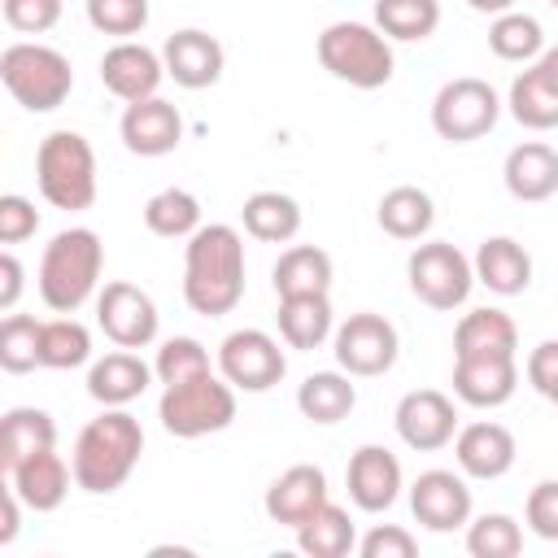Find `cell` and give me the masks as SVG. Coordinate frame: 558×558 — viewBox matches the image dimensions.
Here are the masks:
<instances>
[{
  "instance_id": "1",
  "label": "cell",
  "mask_w": 558,
  "mask_h": 558,
  "mask_svg": "<svg viewBox=\"0 0 558 558\" xmlns=\"http://www.w3.org/2000/svg\"><path fill=\"white\" fill-rule=\"evenodd\" d=\"M183 301L201 318H222L244 301V235L231 222H205L187 235Z\"/></svg>"
},
{
  "instance_id": "2",
  "label": "cell",
  "mask_w": 558,
  "mask_h": 558,
  "mask_svg": "<svg viewBox=\"0 0 558 558\" xmlns=\"http://www.w3.org/2000/svg\"><path fill=\"white\" fill-rule=\"evenodd\" d=\"M144 453V427L126 405H105V414H96L92 423H83L70 466H74V484L92 497H109L118 493L131 471L140 466Z\"/></svg>"
},
{
  "instance_id": "3",
  "label": "cell",
  "mask_w": 558,
  "mask_h": 558,
  "mask_svg": "<svg viewBox=\"0 0 558 558\" xmlns=\"http://www.w3.org/2000/svg\"><path fill=\"white\" fill-rule=\"evenodd\" d=\"M100 270H105V244L92 227H65L44 244L39 257V301L52 314H74L100 292Z\"/></svg>"
},
{
  "instance_id": "4",
  "label": "cell",
  "mask_w": 558,
  "mask_h": 558,
  "mask_svg": "<svg viewBox=\"0 0 558 558\" xmlns=\"http://www.w3.org/2000/svg\"><path fill=\"white\" fill-rule=\"evenodd\" d=\"M0 83L26 113H52L74 92V65L61 48L39 39H13L0 52Z\"/></svg>"
},
{
  "instance_id": "5",
  "label": "cell",
  "mask_w": 558,
  "mask_h": 558,
  "mask_svg": "<svg viewBox=\"0 0 558 558\" xmlns=\"http://www.w3.org/2000/svg\"><path fill=\"white\" fill-rule=\"evenodd\" d=\"M314 52L331 78H340L357 92L384 87L392 78V65H397L392 39L375 22H331V26H323Z\"/></svg>"
},
{
  "instance_id": "6",
  "label": "cell",
  "mask_w": 558,
  "mask_h": 558,
  "mask_svg": "<svg viewBox=\"0 0 558 558\" xmlns=\"http://www.w3.org/2000/svg\"><path fill=\"white\" fill-rule=\"evenodd\" d=\"M35 183L52 209L78 214L96 205V153L78 131H48L35 148Z\"/></svg>"
},
{
  "instance_id": "7",
  "label": "cell",
  "mask_w": 558,
  "mask_h": 558,
  "mask_svg": "<svg viewBox=\"0 0 558 558\" xmlns=\"http://www.w3.org/2000/svg\"><path fill=\"white\" fill-rule=\"evenodd\" d=\"M157 418L179 440H201V436L227 432L235 423V388L214 371L192 375L183 384H166L161 401H157Z\"/></svg>"
},
{
  "instance_id": "8",
  "label": "cell",
  "mask_w": 558,
  "mask_h": 558,
  "mask_svg": "<svg viewBox=\"0 0 558 558\" xmlns=\"http://www.w3.org/2000/svg\"><path fill=\"white\" fill-rule=\"evenodd\" d=\"M405 279H410V292L427 310L449 314V310L466 305V296L475 288V266H471V257L458 244H449V240H423L405 257Z\"/></svg>"
},
{
  "instance_id": "9",
  "label": "cell",
  "mask_w": 558,
  "mask_h": 558,
  "mask_svg": "<svg viewBox=\"0 0 558 558\" xmlns=\"http://www.w3.org/2000/svg\"><path fill=\"white\" fill-rule=\"evenodd\" d=\"M501 118V96L493 92L488 78L462 74L449 78L436 96H432V131L449 144H475L484 140Z\"/></svg>"
},
{
  "instance_id": "10",
  "label": "cell",
  "mask_w": 558,
  "mask_h": 558,
  "mask_svg": "<svg viewBox=\"0 0 558 558\" xmlns=\"http://www.w3.org/2000/svg\"><path fill=\"white\" fill-rule=\"evenodd\" d=\"M331 353H336V366L349 371L353 379H375V375H388L397 366V353H401V336L397 327L375 314V310H357L349 314L336 336H331Z\"/></svg>"
},
{
  "instance_id": "11",
  "label": "cell",
  "mask_w": 558,
  "mask_h": 558,
  "mask_svg": "<svg viewBox=\"0 0 558 558\" xmlns=\"http://www.w3.org/2000/svg\"><path fill=\"white\" fill-rule=\"evenodd\" d=\"M218 375L235 392H270L288 375V357L270 331L240 327V331L222 336V344H218Z\"/></svg>"
},
{
  "instance_id": "12",
  "label": "cell",
  "mask_w": 558,
  "mask_h": 558,
  "mask_svg": "<svg viewBox=\"0 0 558 558\" xmlns=\"http://www.w3.org/2000/svg\"><path fill=\"white\" fill-rule=\"evenodd\" d=\"M96 327H100L105 340L118 344V349H148V344L157 340L161 314H157V301H153L140 283L109 279V283L96 292Z\"/></svg>"
},
{
  "instance_id": "13",
  "label": "cell",
  "mask_w": 558,
  "mask_h": 558,
  "mask_svg": "<svg viewBox=\"0 0 558 558\" xmlns=\"http://www.w3.org/2000/svg\"><path fill=\"white\" fill-rule=\"evenodd\" d=\"M392 427H397V436H401L405 449H414V453H436V449L453 445V436H458L462 423H458L453 397H445L440 388H414V392H405V397L397 401Z\"/></svg>"
},
{
  "instance_id": "14",
  "label": "cell",
  "mask_w": 558,
  "mask_h": 558,
  "mask_svg": "<svg viewBox=\"0 0 558 558\" xmlns=\"http://www.w3.org/2000/svg\"><path fill=\"white\" fill-rule=\"evenodd\" d=\"M410 514L427 532H458L471 523V488L462 471L432 466L410 484Z\"/></svg>"
},
{
  "instance_id": "15",
  "label": "cell",
  "mask_w": 558,
  "mask_h": 558,
  "mask_svg": "<svg viewBox=\"0 0 558 558\" xmlns=\"http://www.w3.org/2000/svg\"><path fill=\"white\" fill-rule=\"evenodd\" d=\"M344 488H349V501L366 514H384L397 506L401 488H405V475H401V462L388 445H357L349 466H344Z\"/></svg>"
},
{
  "instance_id": "16",
  "label": "cell",
  "mask_w": 558,
  "mask_h": 558,
  "mask_svg": "<svg viewBox=\"0 0 558 558\" xmlns=\"http://www.w3.org/2000/svg\"><path fill=\"white\" fill-rule=\"evenodd\" d=\"M161 78H166L161 52H153V48L140 44V39H113V44L105 48V57H100V83H105V92L118 96L122 105L157 96Z\"/></svg>"
},
{
  "instance_id": "17",
  "label": "cell",
  "mask_w": 558,
  "mask_h": 558,
  "mask_svg": "<svg viewBox=\"0 0 558 558\" xmlns=\"http://www.w3.org/2000/svg\"><path fill=\"white\" fill-rule=\"evenodd\" d=\"M327 501H331V488H327L323 466H314V462L288 466L283 475L270 480V488H266V497H262L266 519L279 523V527H292V532H296L305 519H314Z\"/></svg>"
},
{
  "instance_id": "18",
  "label": "cell",
  "mask_w": 558,
  "mask_h": 558,
  "mask_svg": "<svg viewBox=\"0 0 558 558\" xmlns=\"http://www.w3.org/2000/svg\"><path fill=\"white\" fill-rule=\"evenodd\" d=\"M514 432L497 418H475L453 436V462L466 480H501L514 466Z\"/></svg>"
},
{
  "instance_id": "19",
  "label": "cell",
  "mask_w": 558,
  "mask_h": 558,
  "mask_svg": "<svg viewBox=\"0 0 558 558\" xmlns=\"http://www.w3.org/2000/svg\"><path fill=\"white\" fill-rule=\"evenodd\" d=\"M118 135H122L126 153H135V157H166L183 144V113L161 96L131 100L122 109Z\"/></svg>"
},
{
  "instance_id": "20",
  "label": "cell",
  "mask_w": 558,
  "mask_h": 558,
  "mask_svg": "<svg viewBox=\"0 0 558 558\" xmlns=\"http://www.w3.org/2000/svg\"><path fill=\"white\" fill-rule=\"evenodd\" d=\"M161 61H166V78H174L187 92H201V87H214L222 78L227 52L209 31L183 26L161 44Z\"/></svg>"
},
{
  "instance_id": "21",
  "label": "cell",
  "mask_w": 558,
  "mask_h": 558,
  "mask_svg": "<svg viewBox=\"0 0 558 558\" xmlns=\"http://www.w3.org/2000/svg\"><path fill=\"white\" fill-rule=\"evenodd\" d=\"M519 388V357H453V397L475 410H497Z\"/></svg>"
},
{
  "instance_id": "22",
  "label": "cell",
  "mask_w": 558,
  "mask_h": 558,
  "mask_svg": "<svg viewBox=\"0 0 558 558\" xmlns=\"http://www.w3.org/2000/svg\"><path fill=\"white\" fill-rule=\"evenodd\" d=\"M153 375H157V371H153L135 349H118V344H113L105 357H96V362L87 366V397L100 401V405H131L135 397L148 392Z\"/></svg>"
},
{
  "instance_id": "23",
  "label": "cell",
  "mask_w": 558,
  "mask_h": 558,
  "mask_svg": "<svg viewBox=\"0 0 558 558\" xmlns=\"http://www.w3.org/2000/svg\"><path fill=\"white\" fill-rule=\"evenodd\" d=\"M70 480H74V466L57 453V449H39L31 453L26 462H17L13 471H4V484H13V493L26 501V510L35 514H48L65 501L70 493Z\"/></svg>"
},
{
  "instance_id": "24",
  "label": "cell",
  "mask_w": 558,
  "mask_h": 558,
  "mask_svg": "<svg viewBox=\"0 0 558 558\" xmlns=\"http://www.w3.org/2000/svg\"><path fill=\"white\" fill-rule=\"evenodd\" d=\"M501 179H506V192L523 205H541L558 192V148L545 144V140H523L506 153V166H501Z\"/></svg>"
},
{
  "instance_id": "25",
  "label": "cell",
  "mask_w": 558,
  "mask_h": 558,
  "mask_svg": "<svg viewBox=\"0 0 558 558\" xmlns=\"http://www.w3.org/2000/svg\"><path fill=\"white\" fill-rule=\"evenodd\" d=\"M471 266H475V283H484L497 296H519L532 283V253L514 235H488V240H480Z\"/></svg>"
},
{
  "instance_id": "26",
  "label": "cell",
  "mask_w": 558,
  "mask_h": 558,
  "mask_svg": "<svg viewBox=\"0 0 558 558\" xmlns=\"http://www.w3.org/2000/svg\"><path fill=\"white\" fill-rule=\"evenodd\" d=\"M275 323H279V340L288 349H323L331 336H336V314H331V301L327 292H301V296H279V310H275Z\"/></svg>"
},
{
  "instance_id": "27",
  "label": "cell",
  "mask_w": 558,
  "mask_h": 558,
  "mask_svg": "<svg viewBox=\"0 0 558 558\" xmlns=\"http://www.w3.org/2000/svg\"><path fill=\"white\" fill-rule=\"evenodd\" d=\"M453 357H519V327L506 310H471L453 327Z\"/></svg>"
},
{
  "instance_id": "28",
  "label": "cell",
  "mask_w": 558,
  "mask_h": 558,
  "mask_svg": "<svg viewBox=\"0 0 558 558\" xmlns=\"http://www.w3.org/2000/svg\"><path fill=\"white\" fill-rule=\"evenodd\" d=\"M353 405H357V384H353L349 371H314V375H305L301 388H296V410H301V418H310V423H318V427L344 423V418L353 414Z\"/></svg>"
},
{
  "instance_id": "29",
  "label": "cell",
  "mask_w": 558,
  "mask_h": 558,
  "mask_svg": "<svg viewBox=\"0 0 558 558\" xmlns=\"http://www.w3.org/2000/svg\"><path fill=\"white\" fill-rule=\"evenodd\" d=\"M39 449H57V423L39 405H13L0 418V471H13Z\"/></svg>"
},
{
  "instance_id": "30",
  "label": "cell",
  "mask_w": 558,
  "mask_h": 558,
  "mask_svg": "<svg viewBox=\"0 0 558 558\" xmlns=\"http://www.w3.org/2000/svg\"><path fill=\"white\" fill-rule=\"evenodd\" d=\"M375 222H379L384 235L414 244V240H423V235L432 231V222H436V205H432V196H427L423 187H414V183H397V187H388V192L379 196V205H375Z\"/></svg>"
},
{
  "instance_id": "31",
  "label": "cell",
  "mask_w": 558,
  "mask_h": 558,
  "mask_svg": "<svg viewBox=\"0 0 558 558\" xmlns=\"http://www.w3.org/2000/svg\"><path fill=\"white\" fill-rule=\"evenodd\" d=\"M240 222H244V231L253 235V240H262V244H288V240H296V231H301V205H296V196H288V192H253L244 205H240Z\"/></svg>"
},
{
  "instance_id": "32",
  "label": "cell",
  "mask_w": 558,
  "mask_h": 558,
  "mask_svg": "<svg viewBox=\"0 0 558 558\" xmlns=\"http://www.w3.org/2000/svg\"><path fill=\"white\" fill-rule=\"evenodd\" d=\"M275 296H301V292H327L331 288V253L318 244H288L279 262L270 266Z\"/></svg>"
},
{
  "instance_id": "33",
  "label": "cell",
  "mask_w": 558,
  "mask_h": 558,
  "mask_svg": "<svg viewBox=\"0 0 558 558\" xmlns=\"http://www.w3.org/2000/svg\"><path fill=\"white\" fill-rule=\"evenodd\" d=\"M296 549L310 554V558H344V554H353L357 549V527H353L349 510L327 501L314 519H305L296 527Z\"/></svg>"
},
{
  "instance_id": "34",
  "label": "cell",
  "mask_w": 558,
  "mask_h": 558,
  "mask_svg": "<svg viewBox=\"0 0 558 558\" xmlns=\"http://www.w3.org/2000/svg\"><path fill=\"white\" fill-rule=\"evenodd\" d=\"M92 362V331L74 314L44 318L39 327V366L44 371H74Z\"/></svg>"
},
{
  "instance_id": "35",
  "label": "cell",
  "mask_w": 558,
  "mask_h": 558,
  "mask_svg": "<svg viewBox=\"0 0 558 558\" xmlns=\"http://www.w3.org/2000/svg\"><path fill=\"white\" fill-rule=\"evenodd\" d=\"M506 109L527 131H554L558 126V87H549L541 78V70L527 65L523 74H514V83L506 92Z\"/></svg>"
},
{
  "instance_id": "36",
  "label": "cell",
  "mask_w": 558,
  "mask_h": 558,
  "mask_svg": "<svg viewBox=\"0 0 558 558\" xmlns=\"http://www.w3.org/2000/svg\"><path fill=\"white\" fill-rule=\"evenodd\" d=\"M144 227L161 240H187L201 222V201L187 187H161L144 201Z\"/></svg>"
},
{
  "instance_id": "37",
  "label": "cell",
  "mask_w": 558,
  "mask_h": 558,
  "mask_svg": "<svg viewBox=\"0 0 558 558\" xmlns=\"http://www.w3.org/2000/svg\"><path fill=\"white\" fill-rule=\"evenodd\" d=\"M488 48L501 61H523L527 65V61H536L545 52V31H541V22L532 13L510 9V13H497L488 22Z\"/></svg>"
},
{
  "instance_id": "38",
  "label": "cell",
  "mask_w": 558,
  "mask_h": 558,
  "mask_svg": "<svg viewBox=\"0 0 558 558\" xmlns=\"http://www.w3.org/2000/svg\"><path fill=\"white\" fill-rule=\"evenodd\" d=\"M375 26L397 44H418L440 26V0H375Z\"/></svg>"
},
{
  "instance_id": "39",
  "label": "cell",
  "mask_w": 558,
  "mask_h": 558,
  "mask_svg": "<svg viewBox=\"0 0 558 558\" xmlns=\"http://www.w3.org/2000/svg\"><path fill=\"white\" fill-rule=\"evenodd\" d=\"M466 554L471 558H514L523 554V523L514 514H480L466 523Z\"/></svg>"
},
{
  "instance_id": "40",
  "label": "cell",
  "mask_w": 558,
  "mask_h": 558,
  "mask_svg": "<svg viewBox=\"0 0 558 558\" xmlns=\"http://www.w3.org/2000/svg\"><path fill=\"white\" fill-rule=\"evenodd\" d=\"M39 327L44 318L35 314H4L0 323V366L9 375H26L39 366Z\"/></svg>"
},
{
  "instance_id": "41",
  "label": "cell",
  "mask_w": 558,
  "mask_h": 558,
  "mask_svg": "<svg viewBox=\"0 0 558 558\" xmlns=\"http://www.w3.org/2000/svg\"><path fill=\"white\" fill-rule=\"evenodd\" d=\"M153 371H157V384L166 388V384H183L192 375H205L214 366H209V349L196 336H170V340H161Z\"/></svg>"
},
{
  "instance_id": "42",
  "label": "cell",
  "mask_w": 558,
  "mask_h": 558,
  "mask_svg": "<svg viewBox=\"0 0 558 558\" xmlns=\"http://www.w3.org/2000/svg\"><path fill=\"white\" fill-rule=\"evenodd\" d=\"M83 9H87L92 31L109 35V39H135L153 17L148 0H87Z\"/></svg>"
},
{
  "instance_id": "43",
  "label": "cell",
  "mask_w": 558,
  "mask_h": 558,
  "mask_svg": "<svg viewBox=\"0 0 558 558\" xmlns=\"http://www.w3.org/2000/svg\"><path fill=\"white\" fill-rule=\"evenodd\" d=\"M523 523L541 541H558V480H536L523 501Z\"/></svg>"
},
{
  "instance_id": "44",
  "label": "cell",
  "mask_w": 558,
  "mask_h": 558,
  "mask_svg": "<svg viewBox=\"0 0 558 558\" xmlns=\"http://www.w3.org/2000/svg\"><path fill=\"white\" fill-rule=\"evenodd\" d=\"M0 9L17 35H44L61 22V0H0Z\"/></svg>"
},
{
  "instance_id": "45",
  "label": "cell",
  "mask_w": 558,
  "mask_h": 558,
  "mask_svg": "<svg viewBox=\"0 0 558 558\" xmlns=\"http://www.w3.org/2000/svg\"><path fill=\"white\" fill-rule=\"evenodd\" d=\"M35 231H39V209H35V201H26V196H17V192H4V196H0V244L13 248V244H22V240H31Z\"/></svg>"
},
{
  "instance_id": "46",
  "label": "cell",
  "mask_w": 558,
  "mask_h": 558,
  "mask_svg": "<svg viewBox=\"0 0 558 558\" xmlns=\"http://www.w3.org/2000/svg\"><path fill=\"white\" fill-rule=\"evenodd\" d=\"M357 554L362 558H414L418 541L401 523H375L366 536H357Z\"/></svg>"
},
{
  "instance_id": "47",
  "label": "cell",
  "mask_w": 558,
  "mask_h": 558,
  "mask_svg": "<svg viewBox=\"0 0 558 558\" xmlns=\"http://www.w3.org/2000/svg\"><path fill=\"white\" fill-rule=\"evenodd\" d=\"M527 384L549 401V392L558 388V340H541L527 353Z\"/></svg>"
},
{
  "instance_id": "48",
  "label": "cell",
  "mask_w": 558,
  "mask_h": 558,
  "mask_svg": "<svg viewBox=\"0 0 558 558\" xmlns=\"http://www.w3.org/2000/svg\"><path fill=\"white\" fill-rule=\"evenodd\" d=\"M22 262H17V253L13 248H4L0 253V310L4 314H13V305H17V296H22Z\"/></svg>"
},
{
  "instance_id": "49",
  "label": "cell",
  "mask_w": 558,
  "mask_h": 558,
  "mask_svg": "<svg viewBox=\"0 0 558 558\" xmlns=\"http://www.w3.org/2000/svg\"><path fill=\"white\" fill-rule=\"evenodd\" d=\"M4 523H0V545H13V536H17V527H22V497L13 493V484H4Z\"/></svg>"
},
{
  "instance_id": "50",
  "label": "cell",
  "mask_w": 558,
  "mask_h": 558,
  "mask_svg": "<svg viewBox=\"0 0 558 558\" xmlns=\"http://www.w3.org/2000/svg\"><path fill=\"white\" fill-rule=\"evenodd\" d=\"M532 65L541 70V78H545L549 87H558V44H554V48H545V52H541Z\"/></svg>"
},
{
  "instance_id": "51",
  "label": "cell",
  "mask_w": 558,
  "mask_h": 558,
  "mask_svg": "<svg viewBox=\"0 0 558 558\" xmlns=\"http://www.w3.org/2000/svg\"><path fill=\"white\" fill-rule=\"evenodd\" d=\"M475 13H488V17H497V13H510L514 9V0H466Z\"/></svg>"
},
{
  "instance_id": "52",
  "label": "cell",
  "mask_w": 558,
  "mask_h": 558,
  "mask_svg": "<svg viewBox=\"0 0 558 558\" xmlns=\"http://www.w3.org/2000/svg\"><path fill=\"white\" fill-rule=\"evenodd\" d=\"M549 401H554V405H558V388H554V392H549Z\"/></svg>"
},
{
  "instance_id": "53",
  "label": "cell",
  "mask_w": 558,
  "mask_h": 558,
  "mask_svg": "<svg viewBox=\"0 0 558 558\" xmlns=\"http://www.w3.org/2000/svg\"><path fill=\"white\" fill-rule=\"evenodd\" d=\"M549 4H558V0H549Z\"/></svg>"
},
{
  "instance_id": "54",
  "label": "cell",
  "mask_w": 558,
  "mask_h": 558,
  "mask_svg": "<svg viewBox=\"0 0 558 558\" xmlns=\"http://www.w3.org/2000/svg\"><path fill=\"white\" fill-rule=\"evenodd\" d=\"M554 9H558V4H554Z\"/></svg>"
}]
</instances>
